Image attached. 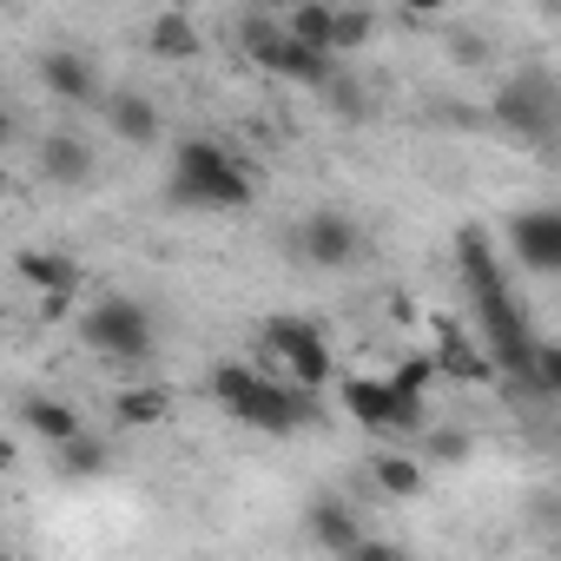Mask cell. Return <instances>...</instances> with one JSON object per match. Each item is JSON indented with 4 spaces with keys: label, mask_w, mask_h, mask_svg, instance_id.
Instances as JSON below:
<instances>
[{
    "label": "cell",
    "mask_w": 561,
    "mask_h": 561,
    "mask_svg": "<svg viewBox=\"0 0 561 561\" xmlns=\"http://www.w3.org/2000/svg\"><path fill=\"white\" fill-rule=\"evenodd\" d=\"M436 370H443V364H436V357H430V351H416V357H403V364H397V370H390V377H397V383H403V390H410V397H423V390H430V383H436Z\"/></svg>",
    "instance_id": "484cf974"
},
{
    "label": "cell",
    "mask_w": 561,
    "mask_h": 561,
    "mask_svg": "<svg viewBox=\"0 0 561 561\" xmlns=\"http://www.w3.org/2000/svg\"><path fill=\"white\" fill-rule=\"evenodd\" d=\"M508 244H515V257H522L528 271L561 277V211H548V205L515 211V218H508Z\"/></svg>",
    "instance_id": "8fae6325"
},
{
    "label": "cell",
    "mask_w": 561,
    "mask_h": 561,
    "mask_svg": "<svg viewBox=\"0 0 561 561\" xmlns=\"http://www.w3.org/2000/svg\"><path fill=\"white\" fill-rule=\"evenodd\" d=\"M146 47H152L159 60H192V54H198V27H192L185 14H159V21L146 27Z\"/></svg>",
    "instance_id": "44dd1931"
},
{
    "label": "cell",
    "mask_w": 561,
    "mask_h": 561,
    "mask_svg": "<svg viewBox=\"0 0 561 561\" xmlns=\"http://www.w3.org/2000/svg\"><path fill=\"white\" fill-rule=\"evenodd\" d=\"M305 535L324 548V554H364V522H357V508L351 502H337V495H324V502H311V515H305Z\"/></svg>",
    "instance_id": "4fadbf2b"
},
{
    "label": "cell",
    "mask_w": 561,
    "mask_h": 561,
    "mask_svg": "<svg viewBox=\"0 0 561 561\" xmlns=\"http://www.w3.org/2000/svg\"><path fill=\"white\" fill-rule=\"evenodd\" d=\"M238 47H244V60L251 67H264V73H285V80H298V87H324L331 73H337V54H324V47H305L291 27H277L264 8L238 27Z\"/></svg>",
    "instance_id": "3957f363"
},
{
    "label": "cell",
    "mask_w": 561,
    "mask_h": 561,
    "mask_svg": "<svg viewBox=\"0 0 561 561\" xmlns=\"http://www.w3.org/2000/svg\"><path fill=\"white\" fill-rule=\"evenodd\" d=\"M370 482L390 502H410V495H423V456H377L370 462Z\"/></svg>",
    "instance_id": "d6986e66"
},
{
    "label": "cell",
    "mask_w": 561,
    "mask_h": 561,
    "mask_svg": "<svg viewBox=\"0 0 561 561\" xmlns=\"http://www.w3.org/2000/svg\"><path fill=\"white\" fill-rule=\"evenodd\" d=\"M100 106H106V133H113L119 146H159V133H165V119H159V106H152L146 93H133V87H119V93H106Z\"/></svg>",
    "instance_id": "7c38bea8"
},
{
    "label": "cell",
    "mask_w": 561,
    "mask_h": 561,
    "mask_svg": "<svg viewBox=\"0 0 561 561\" xmlns=\"http://www.w3.org/2000/svg\"><path fill=\"white\" fill-rule=\"evenodd\" d=\"M344 410H351V423H364L377 436H416L423 430V397H410L397 377H351Z\"/></svg>",
    "instance_id": "52a82bcc"
},
{
    "label": "cell",
    "mask_w": 561,
    "mask_h": 561,
    "mask_svg": "<svg viewBox=\"0 0 561 561\" xmlns=\"http://www.w3.org/2000/svg\"><path fill=\"white\" fill-rule=\"evenodd\" d=\"M410 14H443V0H403Z\"/></svg>",
    "instance_id": "f1b7e54d"
},
{
    "label": "cell",
    "mask_w": 561,
    "mask_h": 561,
    "mask_svg": "<svg viewBox=\"0 0 561 561\" xmlns=\"http://www.w3.org/2000/svg\"><path fill=\"white\" fill-rule=\"evenodd\" d=\"M305 47H324V54H337V8L331 0H305V8H291V21H285Z\"/></svg>",
    "instance_id": "ffe728a7"
},
{
    "label": "cell",
    "mask_w": 561,
    "mask_h": 561,
    "mask_svg": "<svg viewBox=\"0 0 561 561\" xmlns=\"http://www.w3.org/2000/svg\"><path fill=\"white\" fill-rule=\"evenodd\" d=\"M113 410H119V423L152 430V423H165V416H172V397H165V383H133V390H119V397H113Z\"/></svg>",
    "instance_id": "ac0fdd59"
},
{
    "label": "cell",
    "mask_w": 561,
    "mask_h": 561,
    "mask_svg": "<svg viewBox=\"0 0 561 561\" xmlns=\"http://www.w3.org/2000/svg\"><path fill=\"white\" fill-rule=\"evenodd\" d=\"M370 34H377V21L364 8H337V54H364Z\"/></svg>",
    "instance_id": "cb8c5ba5"
},
{
    "label": "cell",
    "mask_w": 561,
    "mask_h": 561,
    "mask_svg": "<svg viewBox=\"0 0 561 561\" xmlns=\"http://www.w3.org/2000/svg\"><path fill=\"white\" fill-rule=\"evenodd\" d=\"M456 264H462L469 291H476V331H482V344L495 351V364H502L508 377H522V383L541 390V377H535V351H541V344L528 337V324H522V311H515V298H508V285H502L489 231L462 225V238H456Z\"/></svg>",
    "instance_id": "6da1fadb"
},
{
    "label": "cell",
    "mask_w": 561,
    "mask_h": 561,
    "mask_svg": "<svg viewBox=\"0 0 561 561\" xmlns=\"http://www.w3.org/2000/svg\"><path fill=\"white\" fill-rule=\"evenodd\" d=\"M495 126L515 133L522 146H554L561 139V80L528 67L495 93Z\"/></svg>",
    "instance_id": "277c9868"
},
{
    "label": "cell",
    "mask_w": 561,
    "mask_h": 561,
    "mask_svg": "<svg viewBox=\"0 0 561 561\" xmlns=\"http://www.w3.org/2000/svg\"><path fill=\"white\" fill-rule=\"evenodd\" d=\"M357 251H364V231H357V218H344V211H305V218L291 225V257H298V264L344 271V264H357Z\"/></svg>",
    "instance_id": "9c48e42d"
},
{
    "label": "cell",
    "mask_w": 561,
    "mask_h": 561,
    "mask_svg": "<svg viewBox=\"0 0 561 561\" xmlns=\"http://www.w3.org/2000/svg\"><path fill=\"white\" fill-rule=\"evenodd\" d=\"M436 364H443L449 377H462V383H489V377L502 370V364H495V351H489L482 337H476V344H469V337H443Z\"/></svg>",
    "instance_id": "e0dca14e"
},
{
    "label": "cell",
    "mask_w": 561,
    "mask_h": 561,
    "mask_svg": "<svg viewBox=\"0 0 561 561\" xmlns=\"http://www.w3.org/2000/svg\"><path fill=\"white\" fill-rule=\"evenodd\" d=\"M251 377H257L251 364H218V370H211V403H225V410H231V403L251 390Z\"/></svg>",
    "instance_id": "d4e9b609"
},
{
    "label": "cell",
    "mask_w": 561,
    "mask_h": 561,
    "mask_svg": "<svg viewBox=\"0 0 561 561\" xmlns=\"http://www.w3.org/2000/svg\"><path fill=\"white\" fill-rule=\"evenodd\" d=\"M54 456H60V469H67V476H106V462H113V456H106V443H100V436H87V430H80L73 443H60Z\"/></svg>",
    "instance_id": "603a6c76"
},
{
    "label": "cell",
    "mask_w": 561,
    "mask_h": 561,
    "mask_svg": "<svg viewBox=\"0 0 561 561\" xmlns=\"http://www.w3.org/2000/svg\"><path fill=\"white\" fill-rule=\"evenodd\" d=\"M231 416L244 423V430H264V436H298L311 416H318V390L311 383H277V377H251V390L231 403Z\"/></svg>",
    "instance_id": "8992f818"
},
{
    "label": "cell",
    "mask_w": 561,
    "mask_h": 561,
    "mask_svg": "<svg viewBox=\"0 0 561 561\" xmlns=\"http://www.w3.org/2000/svg\"><path fill=\"white\" fill-rule=\"evenodd\" d=\"M482 54H489L482 41H456V60H462V67H482Z\"/></svg>",
    "instance_id": "83f0119b"
},
{
    "label": "cell",
    "mask_w": 561,
    "mask_h": 561,
    "mask_svg": "<svg viewBox=\"0 0 561 561\" xmlns=\"http://www.w3.org/2000/svg\"><path fill=\"white\" fill-rule=\"evenodd\" d=\"M41 172L73 192V185L93 179V146H87L80 133H47V139H41Z\"/></svg>",
    "instance_id": "9a60e30c"
},
{
    "label": "cell",
    "mask_w": 561,
    "mask_h": 561,
    "mask_svg": "<svg viewBox=\"0 0 561 561\" xmlns=\"http://www.w3.org/2000/svg\"><path fill=\"white\" fill-rule=\"evenodd\" d=\"M14 271L41 291V318H67V311H73V298H80V264H73L67 251H41V244H27V251L14 257Z\"/></svg>",
    "instance_id": "30bf717a"
},
{
    "label": "cell",
    "mask_w": 561,
    "mask_h": 561,
    "mask_svg": "<svg viewBox=\"0 0 561 561\" xmlns=\"http://www.w3.org/2000/svg\"><path fill=\"white\" fill-rule=\"evenodd\" d=\"M423 449H430L436 462H462V456H469V436H462V430H436Z\"/></svg>",
    "instance_id": "4316f807"
},
{
    "label": "cell",
    "mask_w": 561,
    "mask_h": 561,
    "mask_svg": "<svg viewBox=\"0 0 561 561\" xmlns=\"http://www.w3.org/2000/svg\"><path fill=\"white\" fill-rule=\"evenodd\" d=\"M257 8H264V14H271V8H285V14H291V8H305V0H257Z\"/></svg>",
    "instance_id": "f546056e"
},
{
    "label": "cell",
    "mask_w": 561,
    "mask_h": 561,
    "mask_svg": "<svg viewBox=\"0 0 561 561\" xmlns=\"http://www.w3.org/2000/svg\"><path fill=\"white\" fill-rule=\"evenodd\" d=\"M165 198L179 211H244L257 198V179L238 152H225L218 139H185L172 152V172H165Z\"/></svg>",
    "instance_id": "7a4b0ae2"
},
{
    "label": "cell",
    "mask_w": 561,
    "mask_h": 561,
    "mask_svg": "<svg viewBox=\"0 0 561 561\" xmlns=\"http://www.w3.org/2000/svg\"><path fill=\"white\" fill-rule=\"evenodd\" d=\"M80 337H87V351L106 357V364H146L159 331H152V311H146L139 298H100V305L80 318Z\"/></svg>",
    "instance_id": "5b68a950"
},
{
    "label": "cell",
    "mask_w": 561,
    "mask_h": 561,
    "mask_svg": "<svg viewBox=\"0 0 561 561\" xmlns=\"http://www.w3.org/2000/svg\"><path fill=\"white\" fill-rule=\"evenodd\" d=\"M318 100H324L337 119H370V93H364V80H351L344 67H337V73L318 87Z\"/></svg>",
    "instance_id": "7402d4cb"
},
{
    "label": "cell",
    "mask_w": 561,
    "mask_h": 561,
    "mask_svg": "<svg viewBox=\"0 0 561 561\" xmlns=\"http://www.w3.org/2000/svg\"><path fill=\"white\" fill-rule=\"evenodd\" d=\"M21 423H27L47 449H60V443L80 436V416H73V403H60V397H27V403H21Z\"/></svg>",
    "instance_id": "2e32d148"
},
{
    "label": "cell",
    "mask_w": 561,
    "mask_h": 561,
    "mask_svg": "<svg viewBox=\"0 0 561 561\" xmlns=\"http://www.w3.org/2000/svg\"><path fill=\"white\" fill-rule=\"evenodd\" d=\"M41 80H47V93L67 100V106H93V100H100V73H93L87 54H67V47L41 54Z\"/></svg>",
    "instance_id": "5bb4252c"
},
{
    "label": "cell",
    "mask_w": 561,
    "mask_h": 561,
    "mask_svg": "<svg viewBox=\"0 0 561 561\" xmlns=\"http://www.w3.org/2000/svg\"><path fill=\"white\" fill-rule=\"evenodd\" d=\"M264 351L285 364V377H298V383H311V390L331 383V337H324L311 318H271V324H264Z\"/></svg>",
    "instance_id": "ba28073f"
}]
</instances>
